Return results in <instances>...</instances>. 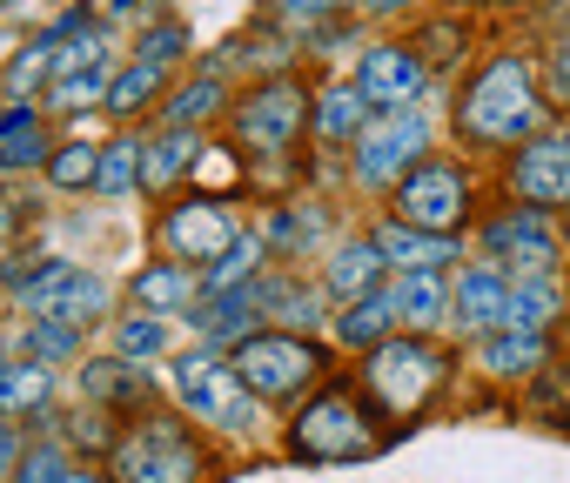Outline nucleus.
I'll return each mask as SVG.
<instances>
[{
  "instance_id": "a878e982",
  "label": "nucleus",
  "mask_w": 570,
  "mask_h": 483,
  "mask_svg": "<svg viewBox=\"0 0 570 483\" xmlns=\"http://www.w3.org/2000/svg\"><path fill=\"white\" fill-rule=\"evenodd\" d=\"M81 396H88V410H141L148 403V376H141V363H128V356H95V363H81Z\"/></svg>"
},
{
  "instance_id": "c85d7f7f",
  "label": "nucleus",
  "mask_w": 570,
  "mask_h": 483,
  "mask_svg": "<svg viewBox=\"0 0 570 483\" xmlns=\"http://www.w3.org/2000/svg\"><path fill=\"white\" fill-rule=\"evenodd\" d=\"M128 55H135V61H148V68H168V75H181V61L195 55V34H188V21H181V14H168V8H148V21L135 28Z\"/></svg>"
},
{
  "instance_id": "49530a36",
  "label": "nucleus",
  "mask_w": 570,
  "mask_h": 483,
  "mask_svg": "<svg viewBox=\"0 0 570 483\" xmlns=\"http://www.w3.org/2000/svg\"><path fill=\"white\" fill-rule=\"evenodd\" d=\"M8 363H14V343H8V336H0V369H8Z\"/></svg>"
},
{
  "instance_id": "20e7f679",
  "label": "nucleus",
  "mask_w": 570,
  "mask_h": 483,
  "mask_svg": "<svg viewBox=\"0 0 570 483\" xmlns=\"http://www.w3.org/2000/svg\"><path fill=\"white\" fill-rule=\"evenodd\" d=\"M228 121H235V148L242 155L282 161V155L309 135V88H303V75H268V81H255L248 95H235Z\"/></svg>"
},
{
  "instance_id": "423d86ee",
  "label": "nucleus",
  "mask_w": 570,
  "mask_h": 483,
  "mask_svg": "<svg viewBox=\"0 0 570 483\" xmlns=\"http://www.w3.org/2000/svg\"><path fill=\"white\" fill-rule=\"evenodd\" d=\"M470 208H476V175L456 155H423L390 195V215L410 228H430V235H463Z\"/></svg>"
},
{
  "instance_id": "7c9ffc66",
  "label": "nucleus",
  "mask_w": 570,
  "mask_h": 483,
  "mask_svg": "<svg viewBox=\"0 0 570 483\" xmlns=\"http://www.w3.org/2000/svg\"><path fill=\"white\" fill-rule=\"evenodd\" d=\"M563 303H570L563 276H523V283H510V316H503V329L550 336V323L563 316Z\"/></svg>"
},
{
  "instance_id": "a18cd8bd",
  "label": "nucleus",
  "mask_w": 570,
  "mask_h": 483,
  "mask_svg": "<svg viewBox=\"0 0 570 483\" xmlns=\"http://www.w3.org/2000/svg\"><path fill=\"white\" fill-rule=\"evenodd\" d=\"M61 483H115V476H101V470H81V463H75V470H68Z\"/></svg>"
},
{
  "instance_id": "aec40b11",
  "label": "nucleus",
  "mask_w": 570,
  "mask_h": 483,
  "mask_svg": "<svg viewBox=\"0 0 570 483\" xmlns=\"http://www.w3.org/2000/svg\"><path fill=\"white\" fill-rule=\"evenodd\" d=\"M370 121H376V115H370L363 88H356V81H343V75H330V81L309 95V135H316L323 148H356Z\"/></svg>"
},
{
  "instance_id": "473e14b6",
  "label": "nucleus",
  "mask_w": 570,
  "mask_h": 483,
  "mask_svg": "<svg viewBox=\"0 0 570 483\" xmlns=\"http://www.w3.org/2000/svg\"><path fill=\"white\" fill-rule=\"evenodd\" d=\"M262 249H275V256H309V249H323V215L316 208H303V201H282V208H268V221H262Z\"/></svg>"
},
{
  "instance_id": "ea45409f",
  "label": "nucleus",
  "mask_w": 570,
  "mask_h": 483,
  "mask_svg": "<svg viewBox=\"0 0 570 483\" xmlns=\"http://www.w3.org/2000/svg\"><path fill=\"white\" fill-rule=\"evenodd\" d=\"M537 81H543V101H563V108H570V28L550 34V48H543V61H537Z\"/></svg>"
},
{
  "instance_id": "9b49d317",
  "label": "nucleus",
  "mask_w": 570,
  "mask_h": 483,
  "mask_svg": "<svg viewBox=\"0 0 570 483\" xmlns=\"http://www.w3.org/2000/svg\"><path fill=\"white\" fill-rule=\"evenodd\" d=\"M175 403H181V416H195L208 430H248L255 423V396L242 390L235 363L208 343L175 356Z\"/></svg>"
},
{
  "instance_id": "dca6fc26",
  "label": "nucleus",
  "mask_w": 570,
  "mask_h": 483,
  "mask_svg": "<svg viewBox=\"0 0 570 483\" xmlns=\"http://www.w3.org/2000/svg\"><path fill=\"white\" fill-rule=\"evenodd\" d=\"M503 316H510V276L497 269V263H456V276H450V329H463V336H490V329H503Z\"/></svg>"
},
{
  "instance_id": "8fccbe9b",
  "label": "nucleus",
  "mask_w": 570,
  "mask_h": 483,
  "mask_svg": "<svg viewBox=\"0 0 570 483\" xmlns=\"http://www.w3.org/2000/svg\"><path fill=\"white\" fill-rule=\"evenodd\" d=\"M563 135H570V121H563Z\"/></svg>"
},
{
  "instance_id": "c03bdc74",
  "label": "nucleus",
  "mask_w": 570,
  "mask_h": 483,
  "mask_svg": "<svg viewBox=\"0 0 570 483\" xmlns=\"http://www.w3.org/2000/svg\"><path fill=\"white\" fill-rule=\"evenodd\" d=\"M356 8H370V14H396V8H416V0H356Z\"/></svg>"
},
{
  "instance_id": "393cba45",
  "label": "nucleus",
  "mask_w": 570,
  "mask_h": 483,
  "mask_svg": "<svg viewBox=\"0 0 570 483\" xmlns=\"http://www.w3.org/2000/svg\"><path fill=\"white\" fill-rule=\"evenodd\" d=\"M550 363V336H530V329H490L476 336V369L497 376V383H523Z\"/></svg>"
},
{
  "instance_id": "bb28decb",
  "label": "nucleus",
  "mask_w": 570,
  "mask_h": 483,
  "mask_svg": "<svg viewBox=\"0 0 570 483\" xmlns=\"http://www.w3.org/2000/svg\"><path fill=\"white\" fill-rule=\"evenodd\" d=\"M175 81H181V75L148 68V61H135V55H128V61L115 68V81H108V101H101V108H108L115 121H141L148 108H161V95H168Z\"/></svg>"
},
{
  "instance_id": "c9c22d12",
  "label": "nucleus",
  "mask_w": 570,
  "mask_h": 483,
  "mask_svg": "<svg viewBox=\"0 0 570 483\" xmlns=\"http://www.w3.org/2000/svg\"><path fill=\"white\" fill-rule=\"evenodd\" d=\"M75 349H81V329L61 323V316H28V329L14 336V356H28V363H41V369L75 363Z\"/></svg>"
},
{
  "instance_id": "f704fd0d",
  "label": "nucleus",
  "mask_w": 570,
  "mask_h": 483,
  "mask_svg": "<svg viewBox=\"0 0 570 483\" xmlns=\"http://www.w3.org/2000/svg\"><path fill=\"white\" fill-rule=\"evenodd\" d=\"M95 195L121 201V195H141V128L101 141V168H95Z\"/></svg>"
},
{
  "instance_id": "39448f33",
  "label": "nucleus",
  "mask_w": 570,
  "mask_h": 483,
  "mask_svg": "<svg viewBox=\"0 0 570 483\" xmlns=\"http://www.w3.org/2000/svg\"><path fill=\"white\" fill-rule=\"evenodd\" d=\"M423 155H436V121H430V108L376 115V121L363 128V141L350 148V181H356V195H396V181H403Z\"/></svg>"
},
{
  "instance_id": "c756f323",
  "label": "nucleus",
  "mask_w": 570,
  "mask_h": 483,
  "mask_svg": "<svg viewBox=\"0 0 570 483\" xmlns=\"http://www.w3.org/2000/svg\"><path fill=\"white\" fill-rule=\"evenodd\" d=\"M403 329V316H396V296H390V283L376 289V296H363V303H350V309H336V343L343 349H376V343H390Z\"/></svg>"
},
{
  "instance_id": "f8f14e48",
  "label": "nucleus",
  "mask_w": 570,
  "mask_h": 483,
  "mask_svg": "<svg viewBox=\"0 0 570 483\" xmlns=\"http://www.w3.org/2000/svg\"><path fill=\"white\" fill-rule=\"evenodd\" d=\"M242 235V215H235V201L228 195H181V201H168L161 208V221H155V241H161V256L168 263H181V269H208L228 241Z\"/></svg>"
},
{
  "instance_id": "6ab92c4d",
  "label": "nucleus",
  "mask_w": 570,
  "mask_h": 483,
  "mask_svg": "<svg viewBox=\"0 0 570 483\" xmlns=\"http://www.w3.org/2000/svg\"><path fill=\"white\" fill-rule=\"evenodd\" d=\"M208 135L202 128H141V195H175L188 188Z\"/></svg>"
},
{
  "instance_id": "58836bf2",
  "label": "nucleus",
  "mask_w": 570,
  "mask_h": 483,
  "mask_svg": "<svg viewBox=\"0 0 570 483\" xmlns=\"http://www.w3.org/2000/svg\"><path fill=\"white\" fill-rule=\"evenodd\" d=\"M75 463H68V450L61 443H28L21 450V463L8 470V483H61Z\"/></svg>"
},
{
  "instance_id": "412c9836",
  "label": "nucleus",
  "mask_w": 570,
  "mask_h": 483,
  "mask_svg": "<svg viewBox=\"0 0 570 483\" xmlns=\"http://www.w3.org/2000/svg\"><path fill=\"white\" fill-rule=\"evenodd\" d=\"M188 323L208 336V349H235L242 336H255V329H262V303H255V283H242V289H215V296H195Z\"/></svg>"
},
{
  "instance_id": "4468645a",
  "label": "nucleus",
  "mask_w": 570,
  "mask_h": 483,
  "mask_svg": "<svg viewBox=\"0 0 570 483\" xmlns=\"http://www.w3.org/2000/svg\"><path fill=\"white\" fill-rule=\"evenodd\" d=\"M503 181H510V201H517V208L570 215V135H563V128H543V135H530L523 148H510Z\"/></svg>"
},
{
  "instance_id": "0eeeda50",
  "label": "nucleus",
  "mask_w": 570,
  "mask_h": 483,
  "mask_svg": "<svg viewBox=\"0 0 570 483\" xmlns=\"http://www.w3.org/2000/svg\"><path fill=\"white\" fill-rule=\"evenodd\" d=\"M235 376L248 396L262 403H282V396H303L323 369H330V349H316V336H289V329H255L228 349Z\"/></svg>"
},
{
  "instance_id": "09e8293b",
  "label": "nucleus",
  "mask_w": 570,
  "mask_h": 483,
  "mask_svg": "<svg viewBox=\"0 0 570 483\" xmlns=\"http://www.w3.org/2000/svg\"><path fill=\"white\" fill-rule=\"evenodd\" d=\"M0 108H8V95H0Z\"/></svg>"
},
{
  "instance_id": "2f4dec72",
  "label": "nucleus",
  "mask_w": 570,
  "mask_h": 483,
  "mask_svg": "<svg viewBox=\"0 0 570 483\" xmlns=\"http://www.w3.org/2000/svg\"><path fill=\"white\" fill-rule=\"evenodd\" d=\"M48 403H55V369H41L28 356H14L8 369H0V416H8V423L48 416Z\"/></svg>"
},
{
  "instance_id": "6e6552de",
  "label": "nucleus",
  "mask_w": 570,
  "mask_h": 483,
  "mask_svg": "<svg viewBox=\"0 0 570 483\" xmlns=\"http://www.w3.org/2000/svg\"><path fill=\"white\" fill-rule=\"evenodd\" d=\"M108 456H115V483H208L202 443L181 430V416H141L108 443Z\"/></svg>"
},
{
  "instance_id": "5701e85b",
  "label": "nucleus",
  "mask_w": 570,
  "mask_h": 483,
  "mask_svg": "<svg viewBox=\"0 0 570 483\" xmlns=\"http://www.w3.org/2000/svg\"><path fill=\"white\" fill-rule=\"evenodd\" d=\"M195 296H202V276L181 269V263H168V256L128 276V309H141V316H175V309L188 316Z\"/></svg>"
},
{
  "instance_id": "a19ab883",
  "label": "nucleus",
  "mask_w": 570,
  "mask_h": 483,
  "mask_svg": "<svg viewBox=\"0 0 570 483\" xmlns=\"http://www.w3.org/2000/svg\"><path fill=\"white\" fill-rule=\"evenodd\" d=\"M275 8V21H296V28H323V21H336L343 8H356V0H268Z\"/></svg>"
},
{
  "instance_id": "e433bc0d",
  "label": "nucleus",
  "mask_w": 570,
  "mask_h": 483,
  "mask_svg": "<svg viewBox=\"0 0 570 483\" xmlns=\"http://www.w3.org/2000/svg\"><path fill=\"white\" fill-rule=\"evenodd\" d=\"M262 256H268V249H262V235H248V228H242V235L228 241V249H222V256H215V263L202 269V296H215V289H242V283H255V276H262Z\"/></svg>"
},
{
  "instance_id": "2eb2a0df",
  "label": "nucleus",
  "mask_w": 570,
  "mask_h": 483,
  "mask_svg": "<svg viewBox=\"0 0 570 483\" xmlns=\"http://www.w3.org/2000/svg\"><path fill=\"white\" fill-rule=\"evenodd\" d=\"M255 303H262V329L316 336L323 323H336V303L323 296V283H309L296 269H262L255 276Z\"/></svg>"
},
{
  "instance_id": "4c0bfd02",
  "label": "nucleus",
  "mask_w": 570,
  "mask_h": 483,
  "mask_svg": "<svg viewBox=\"0 0 570 483\" xmlns=\"http://www.w3.org/2000/svg\"><path fill=\"white\" fill-rule=\"evenodd\" d=\"M161 349H168V316H141V309L115 316V356H128V363H155Z\"/></svg>"
},
{
  "instance_id": "f257e3e1",
  "label": "nucleus",
  "mask_w": 570,
  "mask_h": 483,
  "mask_svg": "<svg viewBox=\"0 0 570 483\" xmlns=\"http://www.w3.org/2000/svg\"><path fill=\"white\" fill-rule=\"evenodd\" d=\"M456 141L476 148V155H510L523 148L530 135L550 128V101H543V81H537V61L523 55H490L470 68L463 95H456Z\"/></svg>"
},
{
  "instance_id": "de8ad7c7",
  "label": "nucleus",
  "mask_w": 570,
  "mask_h": 483,
  "mask_svg": "<svg viewBox=\"0 0 570 483\" xmlns=\"http://www.w3.org/2000/svg\"><path fill=\"white\" fill-rule=\"evenodd\" d=\"M8 8H21V0H0V14H8Z\"/></svg>"
},
{
  "instance_id": "b1692460",
  "label": "nucleus",
  "mask_w": 570,
  "mask_h": 483,
  "mask_svg": "<svg viewBox=\"0 0 570 483\" xmlns=\"http://www.w3.org/2000/svg\"><path fill=\"white\" fill-rule=\"evenodd\" d=\"M228 108V75L222 68H195L188 81H175L168 95H161V121L155 128H202V121H215Z\"/></svg>"
},
{
  "instance_id": "72a5a7b5",
  "label": "nucleus",
  "mask_w": 570,
  "mask_h": 483,
  "mask_svg": "<svg viewBox=\"0 0 570 483\" xmlns=\"http://www.w3.org/2000/svg\"><path fill=\"white\" fill-rule=\"evenodd\" d=\"M95 168H101V141H88V135H68L55 155H48V188L55 195H95Z\"/></svg>"
},
{
  "instance_id": "f03ea898",
  "label": "nucleus",
  "mask_w": 570,
  "mask_h": 483,
  "mask_svg": "<svg viewBox=\"0 0 570 483\" xmlns=\"http://www.w3.org/2000/svg\"><path fill=\"white\" fill-rule=\"evenodd\" d=\"M390 443V430L370 416V403L343 383L316 390L296 416H289V456L296 463H370Z\"/></svg>"
},
{
  "instance_id": "37998d69",
  "label": "nucleus",
  "mask_w": 570,
  "mask_h": 483,
  "mask_svg": "<svg viewBox=\"0 0 570 483\" xmlns=\"http://www.w3.org/2000/svg\"><path fill=\"white\" fill-rule=\"evenodd\" d=\"M21 450H28V443H21V423H8V416H0V476H8V470L21 463Z\"/></svg>"
},
{
  "instance_id": "1a4fd4ad",
  "label": "nucleus",
  "mask_w": 570,
  "mask_h": 483,
  "mask_svg": "<svg viewBox=\"0 0 570 483\" xmlns=\"http://www.w3.org/2000/svg\"><path fill=\"white\" fill-rule=\"evenodd\" d=\"M443 376H450V356H443L436 343H423V336H390V343H376V349L363 356V390H370L390 416H416V410L436 396Z\"/></svg>"
},
{
  "instance_id": "ddd939ff",
  "label": "nucleus",
  "mask_w": 570,
  "mask_h": 483,
  "mask_svg": "<svg viewBox=\"0 0 570 483\" xmlns=\"http://www.w3.org/2000/svg\"><path fill=\"white\" fill-rule=\"evenodd\" d=\"M350 81L363 88L370 115H403V108H423V95H430L436 75H430V61H423L416 41H370Z\"/></svg>"
},
{
  "instance_id": "4be33fe9",
  "label": "nucleus",
  "mask_w": 570,
  "mask_h": 483,
  "mask_svg": "<svg viewBox=\"0 0 570 483\" xmlns=\"http://www.w3.org/2000/svg\"><path fill=\"white\" fill-rule=\"evenodd\" d=\"M48 155H55V141H48L41 101H8V108H0V175L48 168Z\"/></svg>"
},
{
  "instance_id": "f3484780",
  "label": "nucleus",
  "mask_w": 570,
  "mask_h": 483,
  "mask_svg": "<svg viewBox=\"0 0 570 483\" xmlns=\"http://www.w3.org/2000/svg\"><path fill=\"white\" fill-rule=\"evenodd\" d=\"M370 241L383 249L390 276H443V269L463 263V235H430V228H410V221H396V215H383V221L370 228Z\"/></svg>"
},
{
  "instance_id": "a211bd4d",
  "label": "nucleus",
  "mask_w": 570,
  "mask_h": 483,
  "mask_svg": "<svg viewBox=\"0 0 570 483\" xmlns=\"http://www.w3.org/2000/svg\"><path fill=\"white\" fill-rule=\"evenodd\" d=\"M383 283H390V263H383V249H376L370 235H343V241H330V249H323V296L336 309L376 296Z\"/></svg>"
},
{
  "instance_id": "7ed1b4c3",
  "label": "nucleus",
  "mask_w": 570,
  "mask_h": 483,
  "mask_svg": "<svg viewBox=\"0 0 570 483\" xmlns=\"http://www.w3.org/2000/svg\"><path fill=\"white\" fill-rule=\"evenodd\" d=\"M8 296H14V309H28V316H61V323H75V329H88V323L115 316L108 283H101L95 269L68 263V256L14 263V269H8Z\"/></svg>"
},
{
  "instance_id": "cd10ccee",
  "label": "nucleus",
  "mask_w": 570,
  "mask_h": 483,
  "mask_svg": "<svg viewBox=\"0 0 570 483\" xmlns=\"http://www.w3.org/2000/svg\"><path fill=\"white\" fill-rule=\"evenodd\" d=\"M390 296H396V316L410 336L450 329V283L443 276H390Z\"/></svg>"
},
{
  "instance_id": "9d476101",
  "label": "nucleus",
  "mask_w": 570,
  "mask_h": 483,
  "mask_svg": "<svg viewBox=\"0 0 570 483\" xmlns=\"http://www.w3.org/2000/svg\"><path fill=\"white\" fill-rule=\"evenodd\" d=\"M563 221L557 215H543V208H503V215H490L483 221V263H497L510 283H523V276H563Z\"/></svg>"
},
{
  "instance_id": "79ce46f5",
  "label": "nucleus",
  "mask_w": 570,
  "mask_h": 483,
  "mask_svg": "<svg viewBox=\"0 0 570 483\" xmlns=\"http://www.w3.org/2000/svg\"><path fill=\"white\" fill-rule=\"evenodd\" d=\"M88 8H95L108 28H128V21H141V14L155 8V0H88Z\"/></svg>"
}]
</instances>
